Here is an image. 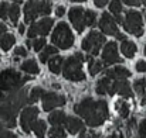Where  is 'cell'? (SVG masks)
I'll list each match as a JSON object with an SVG mask.
<instances>
[{"mask_svg":"<svg viewBox=\"0 0 146 138\" xmlns=\"http://www.w3.org/2000/svg\"><path fill=\"white\" fill-rule=\"evenodd\" d=\"M75 113L81 116L85 123L90 127H98L101 126L109 116L108 113V104L105 100H94L91 97L84 99L74 107Z\"/></svg>","mask_w":146,"mask_h":138,"instance_id":"cell-1","label":"cell"},{"mask_svg":"<svg viewBox=\"0 0 146 138\" xmlns=\"http://www.w3.org/2000/svg\"><path fill=\"white\" fill-rule=\"evenodd\" d=\"M29 99L26 96L24 90H16L11 92L10 96L4 97L0 101V118L4 121V126L7 128L16 127V116L20 107L27 103Z\"/></svg>","mask_w":146,"mask_h":138,"instance_id":"cell-2","label":"cell"},{"mask_svg":"<svg viewBox=\"0 0 146 138\" xmlns=\"http://www.w3.org/2000/svg\"><path fill=\"white\" fill-rule=\"evenodd\" d=\"M82 61H85V58L82 56L81 52H77L75 55L67 58L62 66L64 78L72 82L85 80V73L82 72Z\"/></svg>","mask_w":146,"mask_h":138,"instance_id":"cell-3","label":"cell"},{"mask_svg":"<svg viewBox=\"0 0 146 138\" xmlns=\"http://www.w3.org/2000/svg\"><path fill=\"white\" fill-rule=\"evenodd\" d=\"M27 80H30V76H21L14 69H6L0 73V92H16Z\"/></svg>","mask_w":146,"mask_h":138,"instance_id":"cell-4","label":"cell"},{"mask_svg":"<svg viewBox=\"0 0 146 138\" xmlns=\"http://www.w3.org/2000/svg\"><path fill=\"white\" fill-rule=\"evenodd\" d=\"M51 41L60 49H68L74 45V35H72L70 27L67 26V23H60L55 27V30L51 35Z\"/></svg>","mask_w":146,"mask_h":138,"instance_id":"cell-5","label":"cell"},{"mask_svg":"<svg viewBox=\"0 0 146 138\" xmlns=\"http://www.w3.org/2000/svg\"><path fill=\"white\" fill-rule=\"evenodd\" d=\"M51 9V1H29L24 6V21L31 23L37 18V16H47Z\"/></svg>","mask_w":146,"mask_h":138,"instance_id":"cell-6","label":"cell"},{"mask_svg":"<svg viewBox=\"0 0 146 138\" xmlns=\"http://www.w3.org/2000/svg\"><path fill=\"white\" fill-rule=\"evenodd\" d=\"M123 27L129 34H132L135 37H141L143 34V20H142L141 13L135 11V10L128 11L125 16Z\"/></svg>","mask_w":146,"mask_h":138,"instance_id":"cell-7","label":"cell"},{"mask_svg":"<svg viewBox=\"0 0 146 138\" xmlns=\"http://www.w3.org/2000/svg\"><path fill=\"white\" fill-rule=\"evenodd\" d=\"M104 44H105V37H104L101 33L92 30V31H90L88 35L84 38V41H82V44H81V48H82L85 52H88V55L95 56V55L99 54V49H101V46L104 45Z\"/></svg>","mask_w":146,"mask_h":138,"instance_id":"cell-8","label":"cell"},{"mask_svg":"<svg viewBox=\"0 0 146 138\" xmlns=\"http://www.w3.org/2000/svg\"><path fill=\"white\" fill-rule=\"evenodd\" d=\"M98 26H99V28H101L102 33H105V34H108V35H115V37H116L118 40H121L122 43L125 41V35L119 33L118 26H116V21L111 17V14L104 13V14L101 16V18H99Z\"/></svg>","mask_w":146,"mask_h":138,"instance_id":"cell-9","label":"cell"},{"mask_svg":"<svg viewBox=\"0 0 146 138\" xmlns=\"http://www.w3.org/2000/svg\"><path fill=\"white\" fill-rule=\"evenodd\" d=\"M37 116H38V109L37 107H26L23 111H21V116H20V126H21V130L29 134L31 130H33V126L34 123L37 121Z\"/></svg>","mask_w":146,"mask_h":138,"instance_id":"cell-10","label":"cell"},{"mask_svg":"<svg viewBox=\"0 0 146 138\" xmlns=\"http://www.w3.org/2000/svg\"><path fill=\"white\" fill-rule=\"evenodd\" d=\"M54 24V20L50 17H44L43 20H40L38 23H33L27 31L29 38H34L37 35H47Z\"/></svg>","mask_w":146,"mask_h":138,"instance_id":"cell-11","label":"cell"},{"mask_svg":"<svg viewBox=\"0 0 146 138\" xmlns=\"http://www.w3.org/2000/svg\"><path fill=\"white\" fill-rule=\"evenodd\" d=\"M121 62H122V59L118 55L116 43H106L104 51H102V63L104 65H113V63H121Z\"/></svg>","mask_w":146,"mask_h":138,"instance_id":"cell-12","label":"cell"},{"mask_svg":"<svg viewBox=\"0 0 146 138\" xmlns=\"http://www.w3.org/2000/svg\"><path fill=\"white\" fill-rule=\"evenodd\" d=\"M68 17L78 33H82L87 27L85 24V10L82 7H72L68 13Z\"/></svg>","mask_w":146,"mask_h":138,"instance_id":"cell-13","label":"cell"},{"mask_svg":"<svg viewBox=\"0 0 146 138\" xmlns=\"http://www.w3.org/2000/svg\"><path fill=\"white\" fill-rule=\"evenodd\" d=\"M65 101H67V99L64 96H60V94L52 92L44 93V96H43V110L44 111H51L55 107L64 106Z\"/></svg>","mask_w":146,"mask_h":138,"instance_id":"cell-14","label":"cell"},{"mask_svg":"<svg viewBox=\"0 0 146 138\" xmlns=\"http://www.w3.org/2000/svg\"><path fill=\"white\" fill-rule=\"evenodd\" d=\"M112 93H118L123 97H132L133 93L131 89V85L128 83L126 79H119V80H112Z\"/></svg>","mask_w":146,"mask_h":138,"instance_id":"cell-15","label":"cell"},{"mask_svg":"<svg viewBox=\"0 0 146 138\" xmlns=\"http://www.w3.org/2000/svg\"><path fill=\"white\" fill-rule=\"evenodd\" d=\"M105 76L112 80H119V79H128L131 76V72L123 66H116L113 69H108L105 72Z\"/></svg>","mask_w":146,"mask_h":138,"instance_id":"cell-16","label":"cell"},{"mask_svg":"<svg viewBox=\"0 0 146 138\" xmlns=\"http://www.w3.org/2000/svg\"><path fill=\"white\" fill-rule=\"evenodd\" d=\"M65 126H67V130H68L70 134H77V133L81 134V133L85 130L84 123H82L80 118H77V117H68Z\"/></svg>","mask_w":146,"mask_h":138,"instance_id":"cell-17","label":"cell"},{"mask_svg":"<svg viewBox=\"0 0 146 138\" xmlns=\"http://www.w3.org/2000/svg\"><path fill=\"white\" fill-rule=\"evenodd\" d=\"M95 90H97L98 94H111V96H112V94H113V93H112V79H109V78H106V76L101 78V79L98 80Z\"/></svg>","mask_w":146,"mask_h":138,"instance_id":"cell-18","label":"cell"},{"mask_svg":"<svg viewBox=\"0 0 146 138\" xmlns=\"http://www.w3.org/2000/svg\"><path fill=\"white\" fill-rule=\"evenodd\" d=\"M67 116H65V113L64 111H54V113H51L48 117V121L50 124H52L54 127H61V126H64V124H67Z\"/></svg>","mask_w":146,"mask_h":138,"instance_id":"cell-19","label":"cell"},{"mask_svg":"<svg viewBox=\"0 0 146 138\" xmlns=\"http://www.w3.org/2000/svg\"><path fill=\"white\" fill-rule=\"evenodd\" d=\"M121 51H122V54H123L126 58H133L135 54H136V51H138V48H136V44H135V43H132V41H129V40H125V41L122 43V45H121Z\"/></svg>","mask_w":146,"mask_h":138,"instance_id":"cell-20","label":"cell"},{"mask_svg":"<svg viewBox=\"0 0 146 138\" xmlns=\"http://www.w3.org/2000/svg\"><path fill=\"white\" fill-rule=\"evenodd\" d=\"M64 58L62 56H54V58H51L48 61V68L50 71L52 72V73H55V75H58L60 72H62L61 69H62V66H64Z\"/></svg>","mask_w":146,"mask_h":138,"instance_id":"cell-21","label":"cell"},{"mask_svg":"<svg viewBox=\"0 0 146 138\" xmlns=\"http://www.w3.org/2000/svg\"><path fill=\"white\" fill-rule=\"evenodd\" d=\"M20 68H21L23 72H26V73H29V75H37V73L40 72L38 65H37V62H36L34 59H29V61L23 62Z\"/></svg>","mask_w":146,"mask_h":138,"instance_id":"cell-22","label":"cell"},{"mask_svg":"<svg viewBox=\"0 0 146 138\" xmlns=\"http://www.w3.org/2000/svg\"><path fill=\"white\" fill-rule=\"evenodd\" d=\"M33 131L37 135V138H44L47 133V127H46V121L44 120H37L33 126Z\"/></svg>","mask_w":146,"mask_h":138,"instance_id":"cell-23","label":"cell"},{"mask_svg":"<svg viewBox=\"0 0 146 138\" xmlns=\"http://www.w3.org/2000/svg\"><path fill=\"white\" fill-rule=\"evenodd\" d=\"M14 41H16L14 35H11V34H4V35L0 38V48H1L3 51H9V49L13 46Z\"/></svg>","mask_w":146,"mask_h":138,"instance_id":"cell-24","label":"cell"},{"mask_svg":"<svg viewBox=\"0 0 146 138\" xmlns=\"http://www.w3.org/2000/svg\"><path fill=\"white\" fill-rule=\"evenodd\" d=\"M115 107H116V110H118V113H119V116L122 118H128V116H129V106H128L126 101L118 100L115 103Z\"/></svg>","mask_w":146,"mask_h":138,"instance_id":"cell-25","label":"cell"},{"mask_svg":"<svg viewBox=\"0 0 146 138\" xmlns=\"http://www.w3.org/2000/svg\"><path fill=\"white\" fill-rule=\"evenodd\" d=\"M19 16H20V6L14 1L13 4H10L9 18L11 20V23H13V24H17V21H19Z\"/></svg>","mask_w":146,"mask_h":138,"instance_id":"cell-26","label":"cell"},{"mask_svg":"<svg viewBox=\"0 0 146 138\" xmlns=\"http://www.w3.org/2000/svg\"><path fill=\"white\" fill-rule=\"evenodd\" d=\"M57 51H58V49H57L55 46H47V48H44V51L40 54V61H41L43 63H46L47 61L51 59L52 55L57 54Z\"/></svg>","mask_w":146,"mask_h":138,"instance_id":"cell-27","label":"cell"},{"mask_svg":"<svg viewBox=\"0 0 146 138\" xmlns=\"http://www.w3.org/2000/svg\"><path fill=\"white\" fill-rule=\"evenodd\" d=\"M43 96H44V90H43V88H38V86H36V88H33V89L30 90L29 103H36L38 99H43Z\"/></svg>","mask_w":146,"mask_h":138,"instance_id":"cell-28","label":"cell"},{"mask_svg":"<svg viewBox=\"0 0 146 138\" xmlns=\"http://www.w3.org/2000/svg\"><path fill=\"white\" fill-rule=\"evenodd\" d=\"M88 62H90V73H91L92 76L98 75V73L102 71V68H104V63L99 62V61H95L94 58H91Z\"/></svg>","mask_w":146,"mask_h":138,"instance_id":"cell-29","label":"cell"},{"mask_svg":"<svg viewBox=\"0 0 146 138\" xmlns=\"http://www.w3.org/2000/svg\"><path fill=\"white\" fill-rule=\"evenodd\" d=\"M85 24L87 27H94L97 24V13L92 10H85Z\"/></svg>","mask_w":146,"mask_h":138,"instance_id":"cell-30","label":"cell"},{"mask_svg":"<svg viewBox=\"0 0 146 138\" xmlns=\"http://www.w3.org/2000/svg\"><path fill=\"white\" fill-rule=\"evenodd\" d=\"M48 137L50 138H65L67 134L62 130V127H52L48 131Z\"/></svg>","mask_w":146,"mask_h":138,"instance_id":"cell-31","label":"cell"},{"mask_svg":"<svg viewBox=\"0 0 146 138\" xmlns=\"http://www.w3.org/2000/svg\"><path fill=\"white\" fill-rule=\"evenodd\" d=\"M109 10H111V13L115 14L116 17L121 16V13H122V1H118V0L111 1V4H109Z\"/></svg>","mask_w":146,"mask_h":138,"instance_id":"cell-32","label":"cell"},{"mask_svg":"<svg viewBox=\"0 0 146 138\" xmlns=\"http://www.w3.org/2000/svg\"><path fill=\"white\" fill-rule=\"evenodd\" d=\"M133 89L136 90V93L142 94V97H143L145 96V90H146V79H138L133 83Z\"/></svg>","mask_w":146,"mask_h":138,"instance_id":"cell-33","label":"cell"},{"mask_svg":"<svg viewBox=\"0 0 146 138\" xmlns=\"http://www.w3.org/2000/svg\"><path fill=\"white\" fill-rule=\"evenodd\" d=\"M9 10H10V6L6 1L0 3V20H6L9 17Z\"/></svg>","mask_w":146,"mask_h":138,"instance_id":"cell-34","label":"cell"},{"mask_svg":"<svg viewBox=\"0 0 146 138\" xmlns=\"http://www.w3.org/2000/svg\"><path fill=\"white\" fill-rule=\"evenodd\" d=\"M44 45H46V38H38V40H34L33 41V49L36 52L41 51L44 48Z\"/></svg>","mask_w":146,"mask_h":138,"instance_id":"cell-35","label":"cell"},{"mask_svg":"<svg viewBox=\"0 0 146 138\" xmlns=\"http://www.w3.org/2000/svg\"><path fill=\"white\" fill-rule=\"evenodd\" d=\"M135 128H136V120H135V118H131V120L128 121V124H126V135L131 137L132 130H135Z\"/></svg>","mask_w":146,"mask_h":138,"instance_id":"cell-36","label":"cell"},{"mask_svg":"<svg viewBox=\"0 0 146 138\" xmlns=\"http://www.w3.org/2000/svg\"><path fill=\"white\" fill-rule=\"evenodd\" d=\"M14 56H21V58H26L27 56V49L24 48V46H17L16 49H14Z\"/></svg>","mask_w":146,"mask_h":138,"instance_id":"cell-37","label":"cell"},{"mask_svg":"<svg viewBox=\"0 0 146 138\" xmlns=\"http://www.w3.org/2000/svg\"><path fill=\"white\" fill-rule=\"evenodd\" d=\"M136 71H138V72H146V62L145 61L136 62Z\"/></svg>","mask_w":146,"mask_h":138,"instance_id":"cell-38","label":"cell"},{"mask_svg":"<svg viewBox=\"0 0 146 138\" xmlns=\"http://www.w3.org/2000/svg\"><path fill=\"white\" fill-rule=\"evenodd\" d=\"M0 138H17L11 131H9V130H4V131H1L0 133Z\"/></svg>","mask_w":146,"mask_h":138,"instance_id":"cell-39","label":"cell"},{"mask_svg":"<svg viewBox=\"0 0 146 138\" xmlns=\"http://www.w3.org/2000/svg\"><path fill=\"white\" fill-rule=\"evenodd\" d=\"M123 3L128 4V6H141L143 1H139V0H125Z\"/></svg>","mask_w":146,"mask_h":138,"instance_id":"cell-40","label":"cell"},{"mask_svg":"<svg viewBox=\"0 0 146 138\" xmlns=\"http://www.w3.org/2000/svg\"><path fill=\"white\" fill-rule=\"evenodd\" d=\"M55 13H57L58 17H62L64 13H65V7H64V6H58V7L55 9Z\"/></svg>","mask_w":146,"mask_h":138,"instance_id":"cell-41","label":"cell"},{"mask_svg":"<svg viewBox=\"0 0 146 138\" xmlns=\"http://www.w3.org/2000/svg\"><path fill=\"white\" fill-rule=\"evenodd\" d=\"M4 34H7V26H4L3 23H0V38H1Z\"/></svg>","mask_w":146,"mask_h":138,"instance_id":"cell-42","label":"cell"},{"mask_svg":"<svg viewBox=\"0 0 146 138\" xmlns=\"http://www.w3.org/2000/svg\"><path fill=\"white\" fill-rule=\"evenodd\" d=\"M94 3H95V6H97V7L102 9V7H105V4H106L108 1H106V0H95Z\"/></svg>","mask_w":146,"mask_h":138,"instance_id":"cell-43","label":"cell"},{"mask_svg":"<svg viewBox=\"0 0 146 138\" xmlns=\"http://www.w3.org/2000/svg\"><path fill=\"white\" fill-rule=\"evenodd\" d=\"M80 138H92V135H91V133H87L85 130L80 134Z\"/></svg>","mask_w":146,"mask_h":138,"instance_id":"cell-44","label":"cell"},{"mask_svg":"<svg viewBox=\"0 0 146 138\" xmlns=\"http://www.w3.org/2000/svg\"><path fill=\"white\" fill-rule=\"evenodd\" d=\"M24 31H26V26H24V24H20V26H19V33H20V34H24Z\"/></svg>","mask_w":146,"mask_h":138,"instance_id":"cell-45","label":"cell"},{"mask_svg":"<svg viewBox=\"0 0 146 138\" xmlns=\"http://www.w3.org/2000/svg\"><path fill=\"white\" fill-rule=\"evenodd\" d=\"M142 104H143V106L146 107V94L143 96V97H142Z\"/></svg>","mask_w":146,"mask_h":138,"instance_id":"cell-46","label":"cell"},{"mask_svg":"<svg viewBox=\"0 0 146 138\" xmlns=\"http://www.w3.org/2000/svg\"><path fill=\"white\" fill-rule=\"evenodd\" d=\"M52 88H54V89H60V85H58V83H54Z\"/></svg>","mask_w":146,"mask_h":138,"instance_id":"cell-47","label":"cell"},{"mask_svg":"<svg viewBox=\"0 0 146 138\" xmlns=\"http://www.w3.org/2000/svg\"><path fill=\"white\" fill-rule=\"evenodd\" d=\"M3 99H4V97H3V93L0 92V101H1V100H3Z\"/></svg>","mask_w":146,"mask_h":138,"instance_id":"cell-48","label":"cell"},{"mask_svg":"<svg viewBox=\"0 0 146 138\" xmlns=\"http://www.w3.org/2000/svg\"><path fill=\"white\" fill-rule=\"evenodd\" d=\"M141 123H142V124H143V126H145V127H146V118H145V120H142Z\"/></svg>","mask_w":146,"mask_h":138,"instance_id":"cell-49","label":"cell"},{"mask_svg":"<svg viewBox=\"0 0 146 138\" xmlns=\"http://www.w3.org/2000/svg\"><path fill=\"white\" fill-rule=\"evenodd\" d=\"M106 138H116L115 135H109V137H106Z\"/></svg>","mask_w":146,"mask_h":138,"instance_id":"cell-50","label":"cell"},{"mask_svg":"<svg viewBox=\"0 0 146 138\" xmlns=\"http://www.w3.org/2000/svg\"><path fill=\"white\" fill-rule=\"evenodd\" d=\"M145 55H146V45H145Z\"/></svg>","mask_w":146,"mask_h":138,"instance_id":"cell-51","label":"cell"},{"mask_svg":"<svg viewBox=\"0 0 146 138\" xmlns=\"http://www.w3.org/2000/svg\"><path fill=\"white\" fill-rule=\"evenodd\" d=\"M143 4H145V6H146V1H143Z\"/></svg>","mask_w":146,"mask_h":138,"instance_id":"cell-52","label":"cell"},{"mask_svg":"<svg viewBox=\"0 0 146 138\" xmlns=\"http://www.w3.org/2000/svg\"><path fill=\"white\" fill-rule=\"evenodd\" d=\"M119 138H123V137H122V135H121V137H119Z\"/></svg>","mask_w":146,"mask_h":138,"instance_id":"cell-53","label":"cell"},{"mask_svg":"<svg viewBox=\"0 0 146 138\" xmlns=\"http://www.w3.org/2000/svg\"><path fill=\"white\" fill-rule=\"evenodd\" d=\"M136 138H139V137H136Z\"/></svg>","mask_w":146,"mask_h":138,"instance_id":"cell-54","label":"cell"}]
</instances>
